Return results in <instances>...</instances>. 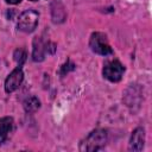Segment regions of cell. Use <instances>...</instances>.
Here are the masks:
<instances>
[{"label":"cell","mask_w":152,"mask_h":152,"mask_svg":"<svg viewBox=\"0 0 152 152\" xmlns=\"http://www.w3.org/2000/svg\"><path fill=\"white\" fill-rule=\"evenodd\" d=\"M14 127V121L11 116L0 118V145L4 144L11 135Z\"/></svg>","instance_id":"obj_8"},{"label":"cell","mask_w":152,"mask_h":152,"mask_svg":"<svg viewBox=\"0 0 152 152\" xmlns=\"http://www.w3.org/2000/svg\"><path fill=\"white\" fill-rule=\"evenodd\" d=\"M7 4H10V5H17V4H19L21 0H5Z\"/></svg>","instance_id":"obj_13"},{"label":"cell","mask_w":152,"mask_h":152,"mask_svg":"<svg viewBox=\"0 0 152 152\" xmlns=\"http://www.w3.org/2000/svg\"><path fill=\"white\" fill-rule=\"evenodd\" d=\"M75 69V64L74 63H71V61L70 59H68L66 62H65V64L64 65H62V68H61V75L62 76H64V75H66L69 71H71V70H74Z\"/></svg>","instance_id":"obj_12"},{"label":"cell","mask_w":152,"mask_h":152,"mask_svg":"<svg viewBox=\"0 0 152 152\" xmlns=\"http://www.w3.org/2000/svg\"><path fill=\"white\" fill-rule=\"evenodd\" d=\"M30 1H38V0H30Z\"/></svg>","instance_id":"obj_14"},{"label":"cell","mask_w":152,"mask_h":152,"mask_svg":"<svg viewBox=\"0 0 152 152\" xmlns=\"http://www.w3.org/2000/svg\"><path fill=\"white\" fill-rule=\"evenodd\" d=\"M21 66L23 65L18 64L17 68L14 70H12L11 74L6 77V80H5V91L6 93H8V94L13 93L14 90H17L20 87V84L24 80V72H23Z\"/></svg>","instance_id":"obj_6"},{"label":"cell","mask_w":152,"mask_h":152,"mask_svg":"<svg viewBox=\"0 0 152 152\" xmlns=\"http://www.w3.org/2000/svg\"><path fill=\"white\" fill-rule=\"evenodd\" d=\"M23 106H24V109H25L26 113H34V112H37L39 109L40 101L36 96H30L24 101Z\"/></svg>","instance_id":"obj_10"},{"label":"cell","mask_w":152,"mask_h":152,"mask_svg":"<svg viewBox=\"0 0 152 152\" xmlns=\"http://www.w3.org/2000/svg\"><path fill=\"white\" fill-rule=\"evenodd\" d=\"M108 140V134L106 129L102 128H96L91 131L81 142H80V151H86V152H93V151H99L103 148L107 144Z\"/></svg>","instance_id":"obj_1"},{"label":"cell","mask_w":152,"mask_h":152,"mask_svg":"<svg viewBox=\"0 0 152 152\" xmlns=\"http://www.w3.org/2000/svg\"><path fill=\"white\" fill-rule=\"evenodd\" d=\"M144 144H145V131L142 127H138L132 132L128 148L129 151L139 152L144 148Z\"/></svg>","instance_id":"obj_7"},{"label":"cell","mask_w":152,"mask_h":152,"mask_svg":"<svg viewBox=\"0 0 152 152\" xmlns=\"http://www.w3.org/2000/svg\"><path fill=\"white\" fill-rule=\"evenodd\" d=\"M13 57H14V61H15L19 65H23L24 62H25V59H26V52H25L23 49H17V50L14 51Z\"/></svg>","instance_id":"obj_11"},{"label":"cell","mask_w":152,"mask_h":152,"mask_svg":"<svg viewBox=\"0 0 152 152\" xmlns=\"http://www.w3.org/2000/svg\"><path fill=\"white\" fill-rule=\"evenodd\" d=\"M39 20V13L36 10L24 11L18 19V28L25 33H31L36 30Z\"/></svg>","instance_id":"obj_4"},{"label":"cell","mask_w":152,"mask_h":152,"mask_svg":"<svg viewBox=\"0 0 152 152\" xmlns=\"http://www.w3.org/2000/svg\"><path fill=\"white\" fill-rule=\"evenodd\" d=\"M124 72H125V66L118 59L107 61L102 69L103 77L110 82H119L122 78Z\"/></svg>","instance_id":"obj_5"},{"label":"cell","mask_w":152,"mask_h":152,"mask_svg":"<svg viewBox=\"0 0 152 152\" xmlns=\"http://www.w3.org/2000/svg\"><path fill=\"white\" fill-rule=\"evenodd\" d=\"M56 51V44L49 40H44L43 37H36L33 39V51H32V59L34 62L44 61L46 53L52 55Z\"/></svg>","instance_id":"obj_2"},{"label":"cell","mask_w":152,"mask_h":152,"mask_svg":"<svg viewBox=\"0 0 152 152\" xmlns=\"http://www.w3.org/2000/svg\"><path fill=\"white\" fill-rule=\"evenodd\" d=\"M89 46L93 52L101 55V56H108L113 53V50L108 43L107 36L102 32H93L89 39Z\"/></svg>","instance_id":"obj_3"},{"label":"cell","mask_w":152,"mask_h":152,"mask_svg":"<svg viewBox=\"0 0 152 152\" xmlns=\"http://www.w3.org/2000/svg\"><path fill=\"white\" fill-rule=\"evenodd\" d=\"M51 15H52V21L53 23H63L65 19V11L64 6L59 1H53L51 4Z\"/></svg>","instance_id":"obj_9"}]
</instances>
